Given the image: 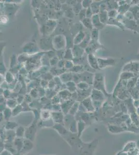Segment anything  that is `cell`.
Returning <instances> with one entry per match:
<instances>
[{"label":"cell","instance_id":"cell-2","mask_svg":"<svg viewBox=\"0 0 139 155\" xmlns=\"http://www.w3.org/2000/svg\"><path fill=\"white\" fill-rule=\"evenodd\" d=\"M14 145L17 150L19 152L21 151L24 145V140L20 138L15 139L14 140Z\"/></svg>","mask_w":139,"mask_h":155},{"label":"cell","instance_id":"cell-4","mask_svg":"<svg viewBox=\"0 0 139 155\" xmlns=\"http://www.w3.org/2000/svg\"><path fill=\"white\" fill-rule=\"evenodd\" d=\"M15 132H16V136L18 138L24 137L25 135V130L23 127H18L15 131Z\"/></svg>","mask_w":139,"mask_h":155},{"label":"cell","instance_id":"cell-3","mask_svg":"<svg viewBox=\"0 0 139 155\" xmlns=\"http://www.w3.org/2000/svg\"><path fill=\"white\" fill-rule=\"evenodd\" d=\"M28 131L27 132H25V133H27V134H25V135H26V139H29V140H32V139L33 138V136L34 135L35 133V132H36V129H35V126H31L30 127L29 129H28V131Z\"/></svg>","mask_w":139,"mask_h":155},{"label":"cell","instance_id":"cell-5","mask_svg":"<svg viewBox=\"0 0 139 155\" xmlns=\"http://www.w3.org/2000/svg\"><path fill=\"white\" fill-rule=\"evenodd\" d=\"M17 126V125L14 123H12V125L10 124V123H8V124H7V125L6 126V129H7L8 130H12V129L15 128V127H16Z\"/></svg>","mask_w":139,"mask_h":155},{"label":"cell","instance_id":"cell-6","mask_svg":"<svg viewBox=\"0 0 139 155\" xmlns=\"http://www.w3.org/2000/svg\"><path fill=\"white\" fill-rule=\"evenodd\" d=\"M1 155H13V154H12V153L11 152H10L7 150H5L1 152Z\"/></svg>","mask_w":139,"mask_h":155},{"label":"cell","instance_id":"cell-1","mask_svg":"<svg viewBox=\"0 0 139 155\" xmlns=\"http://www.w3.org/2000/svg\"><path fill=\"white\" fill-rule=\"evenodd\" d=\"M33 144L32 142L30 140L26 139L24 140V145L21 152L23 153L28 152L33 148Z\"/></svg>","mask_w":139,"mask_h":155},{"label":"cell","instance_id":"cell-7","mask_svg":"<svg viewBox=\"0 0 139 155\" xmlns=\"http://www.w3.org/2000/svg\"><path fill=\"white\" fill-rule=\"evenodd\" d=\"M13 155H21V154H20V153H19V152H17V153H16L15 154H13Z\"/></svg>","mask_w":139,"mask_h":155}]
</instances>
